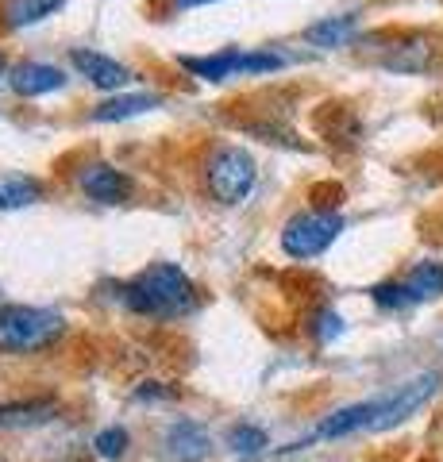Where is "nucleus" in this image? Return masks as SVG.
Instances as JSON below:
<instances>
[{"label": "nucleus", "instance_id": "obj_1", "mask_svg": "<svg viewBox=\"0 0 443 462\" xmlns=\"http://www.w3.org/2000/svg\"><path fill=\"white\" fill-rule=\"evenodd\" d=\"M124 305L139 316H185L197 305V289L185 278V270L174 263H154L135 282L124 285Z\"/></svg>", "mask_w": 443, "mask_h": 462}, {"label": "nucleus", "instance_id": "obj_2", "mask_svg": "<svg viewBox=\"0 0 443 462\" xmlns=\"http://www.w3.org/2000/svg\"><path fill=\"white\" fill-rule=\"evenodd\" d=\"M62 336V316L35 305H5L0 309V351L32 355Z\"/></svg>", "mask_w": 443, "mask_h": 462}, {"label": "nucleus", "instance_id": "obj_3", "mask_svg": "<svg viewBox=\"0 0 443 462\" xmlns=\"http://www.w3.org/2000/svg\"><path fill=\"white\" fill-rule=\"evenodd\" d=\"M254 178H259L254 158L243 147H232V143L217 147L205 162V185H208L212 200H220V205H239V200H247V193L254 189Z\"/></svg>", "mask_w": 443, "mask_h": 462}, {"label": "nucleus", "instance_id": "obj_4", "mask_svg": "<svg viewBox=\"0 0 443 462\" xmlns=\"http://www.w3.org/2000/svg\"><path fill=\"white\" fill-rule=\"evenodd\" d=\"M343 231V216L332 208H312V212H297L290 224L281 227V251L305 263V258L324 254Z\"/></svg>", "mask_w": 443, "mask_h": 462}, {"label": "nucleus", "instance_id": "obj_5", "mask_svg": "<svg viewBox=\"0 0 443 462\" xmlns=\"http://www.w3.org/2000/svg\"><path fill=\"white\" fill-rule=\"evenodd\" d=\"M439 389V374H420V378H412L405 382L397 393L390 397H382V416H378V424L374 431H385V428H397L401 420H409L417 409H424L428 397H432Z\"/></svg>", "mask_w": 443, "mask_h": 462}, {"label": "nucleus", "instance_id": "obj_6", "mask_svg": "<svg viewBox=\"0 0 443 462\" xmlns=\"http://www.w3.org/2000/svg\"><path fill=\"white\" fill-rule=\"evenodd\" d=\"M78 185H81L85 197L101 200V205H124V200L132 197V189H135L132 178H127L124 170L108 166V162H89L78 173Z\"/></svg>", "mask_w": 443, "mask_h": 462}, {"label": "nucleus", "instance_id": "obj_7", "mask_svg": "<svg viewBox=\"0 0 443 462\" xmlns=\"http://www.w3.org/2000/svg\"><path fill=\"white\" fill-rule=\"evenodd\" d=\"M69 66H74L81 78H89V85H97V89H108V93L124 89V85H132V69L120 66L116 58H108L101 51L74 47V51H69Z\"/></svg>", "mask_w": 443, "mask_h": 462}, {"label": "nucleus", "instance_id": "obj_8", "mask_svg": "<svg viewBox=\"0 0 443 462\" xmlns=\"http://www.w3.org/2000/svg\"><path fill=\"white\" fill-rule=\"evenodd\" d=\"M208 451H212L208 431H205L201 424H193V420L170 424L166 436H162V455H166V462H201Z\"/></svg>", "mask_w": 443, "mask_h": 462}, {"label": "nucleus", "instance_id": "obj_9", "mask_svg": "<svg viewBox=\"0 0 443 462\" xmlns=\"http://www.w3.org/2000/svg\"><path fill=\"white\" fill-rule=\"evenodd\" d=\"M66 85V74L51 62H20L12 69V89L20 97H42V93H54Z\"/></svg>", "mask_w": 443, "mask_h": 462}, {"label": "nucleus", "instance_id": "obj_10", "mask_svg": "<svg viewBox=\"0 0 443 462\" xmlns=\"http://www.w3.org/2000/svg\"><path fill=\"white\" fill-rule=\"evenodd\" d=\"M355 32H359V16H328L305 27V42L320 51H332V47H347Z\"/></svg>", "mask_w": 443, "mask_h": 462}, {"label": "nucleus", "instance_id": "obj_11", "mask_svg": "<svg viewBox=\"0 0 443 462\" xmlns=\"http://www.w3.org/2000/svg\"><path fill=\"white\" fill-rule=\"evenodd\" d=\"M59 412V404L51 397H35V401H16V404H0V428H39Z\"/></svg>", "mask_w": 443, "mask_h": 462}, {"label": "nucleus", "instance_id": "obj_12", "mask_svg": "<svg viewBox=\"0 0 443 462\" xmlns=\"http://www.w3.org/2000/svg\"><path fill=\"white\" fill-rule=\"evenodd\" d=\"M159 105H162V97H154V93H124V97H112V100H105V105H97L93 108V120L97 124L132 120V116L151 112V108H159Z\"/></svg>", "mask_w": 443, "mask_h": 462}, {"label": "nucleus", "instance_id": "obj_13", "mask_svg": "<svg viewBox=\"0 0 443 462\" xmlns=\"http://www.w3.org/2000/svg\"><path fill=\"white\" fill-rule=\"evenodd\" d=\"M42 200V181L32 173H5L0 178V212H16Z\"/></svg>", "mask_w": 443, "mask_h": 462}, {"label": "nucleus", "instance_id": "obj_14", "mask_svg": "<svg viewBox=\"0 0 443 462\" xmlns=\"http://www.w3.org/2000/svg\"><path fill=\"white\" fill-rule=\"evenodd\" d=\"M432 42H420V39H412V42H397V47L382 58V66L385 69H393V74H424L428 66H432Z\"/></svg>", "mask_w": 443, "mask_h": 462}, {"label": "nucleus", "instance_id": "obj_15", "mask_svg": "<svg viewBox=\"0 0 443 462\" xmlns=\"http://www.w3.org/2000/svg\"><path fill=\"white\" fill-rule=\"evenodd\" d=\"M181 69H189L201 81H227L239 78V51H220V54H205V58H181Z\"/></svg>", "mask_w": 443, "mask_h": 462}, {"label": "nucleus", "instance_id": "obj_16", "mask_svg": "<svg viewBox=\"0 0 443 462\" xmlns=\"http://www.w3.org/2000/svg\"><path fill=\"white\" fill-rule=\"evenodd\" d=\"M62 5H66V0H5L0 20H5V27H32L39 20L54 16Z\"/></svg>", "mask_w": 443, "mask_h": 462}, {"label": "nucleus", "instance_id": "obj_17", "mask_svg": "<svg viewBox=\"0 0 443 462\" xmlns=\"http://www.w3.org/2000/svg\"><path fill=\"white\" fill-rule=\"evenodd\" d=\"M409 289L412 293H417V300H424V297H439L443 293V263H432V258H428V263H417L409 270Z\"/></svg>", "mask_w": 443, "mask_h": 462}, {"label": "nucleus", "instance_id": "obj_18", "mask_svg": "<svg viewBox=\"0 0 443 462\" xmlns=\"http://www.w3.org/2000/svg\"><path fill=\"white\" fill-rule=\"evenodd\" d=\"M227 447H232L235 455L251 458V455L266 451V431H263V428H254V424H239V428L227 431Z\"/></svg>", "mask_w": 443, "mask_h": 462}, {"label": "nucleus", "instance_id": "obj_19", "mask_svg": "<svg viewBox=\"0 0 443 462\" xmlns=\"http://www.w3.org/2000/svg\"><path fill=\"white\" fill-rule=\"evenodd\" d=\"M370 297H374V305H382V309H405V305L417 300L409 282H382V285L370 289Z\"/></svg>", "mask_w": 443, "mask_h": 462}, {"label": "nucleus", "instance_id": "obj_20", "mask_svg": "<svg viewBox=\"0 0 443 462\" xmlns=\"http://www.w3.org/2000/svg\"><path fill=\"white\" fill-rule=\"evenodd\" d=\"M93 447H97V455H101V458L116 462V458L127 455V431H124V428H105L101 436L93 439Z\"/></svg>", "mask_w": 443, "mask_h": 462}, {"label": "nucleus", "instance_id": "obj_21", "mask_svg": "<svg viewBox=\"0 0 443 462\" xmlns=\"http://www.w3.org/2000/svg\"><path fill=\"white\" fill-rule=\"evenodd\" d=\"M343 331V320H339V312H332V309H324V312H317L312 316V336H317L320 343H332L336 336Z\"/></svg>", "mask_w": 443, "mask_h": 462}, {"label": "nucleus", "instance_id": "obj_22", "mask_svg": "<svg viewBox=\"0 0 443 462\" xmlns=\"http://www.w3.org/2000/svg\"><path fill=\"white\" fill-rule=\"evenodd\" d=\"M178 12H189V8H205V5H220V0H170Z\"/></svg>", "mask_w": 443, "mask_h": 462}, {"label": "nucleus", "instance_id": "obj_23", "mask_svg": "<svg viewBox=\"0 0 443 462\" xmlns=\"http://www.w3.org/2000/svg\"><path fill=\"white\" fill-rule=\"evenodd\" d=\"M139 397H170V389H154V382H151V385L139 389Z\"/></svg>", "mask_w": 443, "mask_h": 462}, {"label": "nucleus", "instance_id": "obj_24", "mask_svg": "<svg viewBox=\"0 0 443 462\" xmlns=\"http://www.w3.org/2000/svg\"><path fill=\"white\" fill-rule=\"evenodd\" d=\"M5 69H8V58H5V51H0V74H5Z\"/></svg>", "mask_w": 443, "mask_h": 462}]
</instances>
